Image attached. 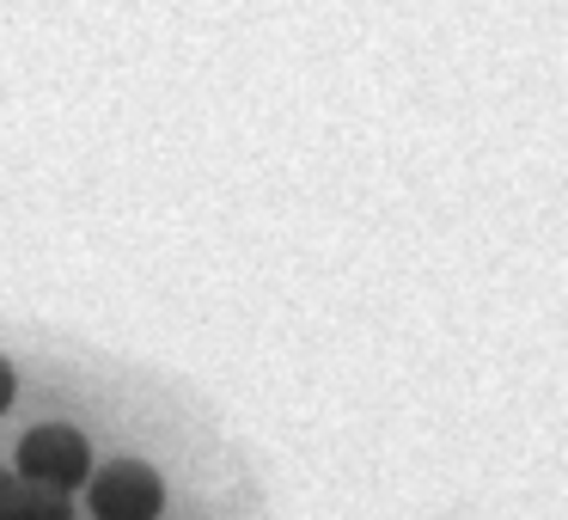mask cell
<instances>
[{
  "label": "cell",
  "instance_id": "cell-1",
  "mask_svg": "<svg viewBox=\"0 0 568 520\" xmlns=\"http://www.w3.org/2000/svg\"><path fill=\"white\" fill-rule=\"evenodd\" d=\"M92 471V453H87V434L68 429V422H43L19 441V478L26 483H43V490H74L87 483Z\"/></svg>",
  "mask_w": 568,
  "mask_h": 520
},
{
  "label": "cell",
  "instance_id": "cell-2",
  "mask_svg": "<svg viewBox=\"0 0 568 520\" xmlns=\"http://www.w3.org/2000/svg\"><path fill=\"white\" fill-rule=\"evenodd\" d=\"M165 502V483L141 459H116L92 478V514L99 520H153Z\"/></svg>",
  "mask_w": 568,
  "mask_h": 520
},
{
  "label": "cell",
  "instance_id": "cell-3",
  "mask_svg": "<svg viewBox=\"0 0 568 520\" xmlns=\"http://www.w3.org/2000/svg\"><path fill=\"white\" fill-rule=\"evenodd\" d=\"M0 520H74V508H68L62 490H43V483H19L13 502H7V514Z\"/></svg>",
  "mask_w": 568,
  "mask_h": 520
},
{
  "label": "cell",
  "instance_id": "cell-4",
  "mask_svg": "<svg viewBox=\"0 0 568 520\" xmlns=\"http://www.w3.org/2000/svg\"><path fill=\"white\" fill-rule=\"evenodd\" d=\"M13 404V368H7V361H0V410Z\"/></svg>",
  "mask_w": 568,
  "mask_h": 520
},
{
  "label": "cell",
  "instance_id": "cell-5",
  "mask_svg": "<svg viewBox=\"0 0 568 520\" xmlns=\"http://www.w3.org/2000/svg\"><path fill=\"white\" fill-rule=\"evenodd\" d=\"M13 490H19V478H7V471H0V514H7V502H13Z\"/></svg>",
  "mask_w": 568,
  "mask_h": 520
}]
</instances>
